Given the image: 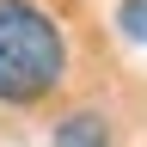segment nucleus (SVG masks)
Masks as SVG:
<instances>
[{
  "label": "nucleus",
  "mask_w": 147,
  "mask_h": 147,
  "mask_svg": "<svg viewBox=\"0 0 147 147\" xmlns=\"http://www.w3.org/2000/svg\"><path fill=\"white\" fill-rule=\"evenodd\" d=\"M67 80V37L37 0H0V98L37 104Z\"/></svg>",
  "instance_id": "1"
},
{
  "label": "nucleus",
  "mask_w": 147,
  "mask_h": 147,
  "mask_svg": "<svg viewBox=\"0 0 147 147\" xmlns=\"http://www.w3.org/2000/svg\"><path fill=\"white\" fill-rule=\"evenodd\" d=\"M49 147H110V129H104V117L80 110V117H67L61 129H55V141H49Z\"/></svg>",
  "instance_id": "2"
},
{
  "label": "nucleus",
  "mask_w": 147,
  "mask_h": 147,
  "mask_svg": "<svg viewBox=\"0 0 147 147\" xmlns=\"http://www.w3.org/2000/svg\"><path fill=\"white\" fill-rule=\"evenodd\" d=\"M117 25H123V37L147 43V0H123V6H117Z\"/></svg>",
  "instance_id": "3"
}]
</instances>
